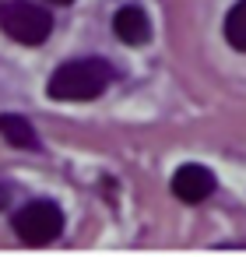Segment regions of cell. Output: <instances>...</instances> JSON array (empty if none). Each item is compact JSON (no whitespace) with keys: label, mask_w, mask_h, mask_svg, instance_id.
Listing matches in <instances>:
<instances>
[{"label":"cell","mask_w":246,"mask_h":257,"mask_svg":"<svg viewBox=\"0 0 246 257\" xmlns=\"http://www.w3.org/2000/svg\"><path fill=\"white\" fill-rule=\"evenodd\" d=\"M109 81H113V67L102 57L71 60V64L53 71L50 99H57V102H88V99H99L109 88Z\"/></svg>","instance_id":"6da1fadb"},{"label":"cell","mask_w":246,"mask_h":257,"mask_svg":"<svg viewBox=\"0 0 246 257\" xmlns=\"http://www.w3.org/2000/svg\"><path fill=\"white\" fill-rule=\"evenodd\" d=\"M0 29L22 46H43L53 32V18L46 8L29 4V0H8L0 4Z\"/></svg>","instance_id":"7a4b0ae2"},{"label":"cell","mask_w":246,"mask_h":257,"mask_svg":"<svg viewBox=\"0 0 246 257\" xmlns=\"http://www.w3.org/2000/svg\"><path fill=\"white\" fill-rule=\"evenodd\" d=\"M18 239L25 246H43V243H53L64 229V211L53 204V201H29L25 208L15 211L11 218Z\"/></svg>","instance_id":"3957f363"},{"label":"cell","mask_w":246,"mask_h":257,"mask_svg":"<svg viewBox=\"0 0 246 257\" xmlns=\"http://www.w3.org/2000/svg\"><path fill=\"white\" fill-rule=\"evenodd\" d=\"M211 190H214V176H211V169H204L197 162H186L172 173V194L186 204H200L204 197H211Z\"/></svg>","instance_id":"277c9868"},{"label":"cell","mask_w":246,"mask_h":257,"mask_svg":"<svg viewBox=\"0 0 246 257\" xmlns=\"http://www.w3.org/2000/svg\"><path fill=\"white\" fill-rule=\"evenodd\" d=\"M113 32H116V39L127 43V46H144V43L151 39V22H148V15H144L141 8L127 4V8H120V11L113 15Z\"/></svg>","instance_id":"5b68a950"},{"label":"cell","mask_w":246,"mask_h":257,"mask_svg":"<svg viewBox=\"0 0 246 257\" xmlns=\"http://www.w3.org/2000/svg\"><path fill=\"white\" fill-rule=\"evenodd\" d=\"M0 138L15 148H25V152H36L39 148V138L32 131V123L18 113H0Z\"/></svg>","instance_id":"8992f818"},{"label":"cell","mask_w":246,"mask_h":257,"mask_svg":"<svg viewBox=\"0 0 246 257\" xmlns=\"http://www.w3.org/2000/svg\"><path fill=\"white\" fill-rule=\"evenodd\" d=\"M225 39L232 50L246 53V0H239V4L225 15Z\"/></svg>","instance_id":"52a82bcc"},{"label":"cell","mask_w":246,"mask_h":257,"mask_svg":"<svg viewBox=\"0 0 246 257\" xmlns=\"http://www.w3.org/2000/svg\"><path fill=\"white\" fill-rule=\"evenodd\" d=\"M8 201H11V194H8V187H4V183H0V211L8 208Z\"/></svg>","instance_id":"ba28073f"},{"label":"cell","mask_w":246,"mask_h":257,"mask_svg":"<svg viewBox=\"0 0 246 257\" xmlns=\"http://www.w3.org/2000/svg\"><path fill=\"white\" fill-rule=\"evenodd\" d=\"M50 4H74V0H50Z\"/></svg>","instance_id":"9c48e42d"}]
</instances>
